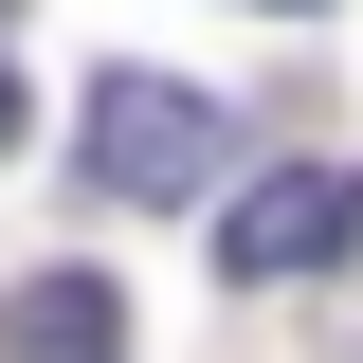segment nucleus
<instances>
[{"label":"nucleus","instance_id":"nucleus-4","mask_svg":"<svg viewBox=\"0 0 363 363\" xmlns=\"http://www.w3.org/2000/svg\"><path fill=\"white\" fill-rule=\"evenodd\" d=\"M0 145H18V73H0Z\"/></svg>","mask_w":363,"mask_h":363},{"label":"nucleus","instance_id":"nucleus-6","mask_svg":"<svg viewBox=\"0 0 363 363\" xmlns=\"http://www.w3.org/2000/svg\"><path fill=\"white\" fill-rule=\"evenodd\" d=\"M0 18H18V0H0Z\"/></svg>","mask_w":363,"mask_h":363},{"label":"nucleus","instance_id":"nucleus-1","mask_svg":"<svg viewBox=\"0 0 363 363\" xmlns=\"http://www.w3.org/2000/svg\"><path fill=\"white\" fill-rule=\"evenodd\" d=\"M73 164H91V200H200V182H218V145H236V109L218 91H182V73H91V109H73Z\"/></svg>","mask_w":363,"mask_h":363},{"label":"nucleus","instance_id":"nucleus-5","mask_svg":"<svg viewBox=\"0 0 363 363\" xmlns=\"http://www.w3.org/2000/svg\"><path fill=\"white\" fill-rule=\"evenodd\" d=\"M255 18H327V0H255Z\"/></svg>","mask_w":363,"mask_h":363},{"label":"nucleus","instance_id":"nucleus-2","mask_svg":"<svg viewBox=\"0 0 363 363\" xmlns=\"http://www.w3.org/2000/svg\"><path fill=\"white\" fill-rule=\"evenodd\" d=\"M363 255V164H272L218 200V272L236 291H291V272H345Z\"/></svg>","mask_w":363,"mask_h":363},{"label":"nucleus","instance_id":"nucleus-3","mask_svg":"<svg viewBox=\"0 0 363 363\" xmlns=\"http://www.w3.org/2000/svg\"><path fill=\"white\" fill-rule=\"evenodd\" d=\"M109 327H128V309H109L91 272H37V291L0 309V345H18V363H109Z\"/></svg>","mask_w":363,"mask_h":363}]
</instances>
